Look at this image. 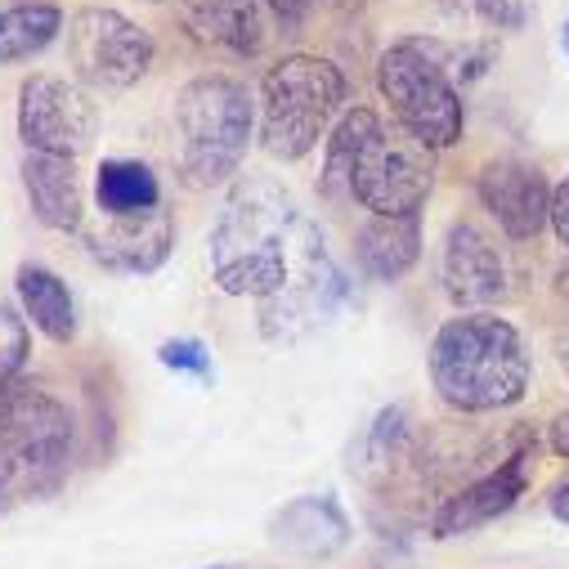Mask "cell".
<instances>
[{"mask_svg":"<svg viewBox=\"0 0 569 569\" xmlns=\"http://www.w3.org/2000/svg\"><path fill=\"white\" fill-rule=\"evenodd\" d=\"M207 256L224 297L256 301L288 292L297 278L332 260L319 224L297 207L288 189L264 176H251L229 193L220 220L211 224Z\"/></svg>","mask_w":569,"mask_h":569,"instance_id":"6da1fadb","label":"cell"},{"mask_svg":"<svg viewBox=\"0 0 569 569\" xmlns=\"http://www.w3.org/2000/svg\"><path fill=\"white\" fill-rule=\"evenodd\" d=\"M436 184V158L403 126L372 108H346L328 139L323 189L355 198L372 216H421Z\"/></svg>","mask_w":569,"mask_h":569,"instance_id":"7a4b0ae2","label":"cell"},{"mask_svg":"<svg viewBox=\"0 0 569 569\" xmlns=\"http://www.w3.org/2000/svg\"><path fill=\"white\" fill-rule=\"evenodd\" d=\"M431 386L458 412H498L529 390V350L498 315H458L431 337Z\"/></svg>","mask_w":569,"mask_h":569,"instance_id":"3957f363","label":"cell"},{"mask_svg":"<svg viewBox=\"0 0 569 569\" xmlns=\"http://www.w3.org/2000/svg\"><path fill=\"white\" fill-rule=\"evenodd\" d=\"M462 54L431 37H403L377 59V90L386 94L395 126H403L421 149H453L467 126L458 63Z\"/></svg>","mask_w":569,"mask_h":569,"instance_id":"277c9868","label":"cell"},{"mask_svg":"<svg viewBox=\"0 0 569 569\" xmlns=\"http://www.w3.org/2000/svg\"><path fill=\"white\" fill-rule=\"evenodd\" d=\"M346 112V72L319 54L278 59L260 81V144L278 162H301Z\"/></svg>","mask_w":569,"mask_h":569,"instance_id":"5b68a950","label":"cell"},{"mask_svg":"<svg viewBox=\"0 0 569 569\" xmlns=\"http://www.w3.org/2000/svg\"><path fill=\"white\" fill-rule=\"evenodd\" d=\"M176 126L184 139L180 176L189 189H216L238 176L251 130H256V103L242 81L224 72L193 77L176 99Z\"/></svg>","mask_w":569,"mask_h":569,"instance_id":"8992f818","label":"cell"},{"mask_svg":"<svg viewBox=\"0 0 569 569\" xmlns=\"http://www.w3.org/2000/svg\"><path fill=\"white\" fill-rule=\"evenodd\" d=\"M153 54H158V46H153L149 28H139L121 10L90 6L68 19V63H72L77 81L90 90H103V94L130 90L153 68Z\"/></svg>","mask_w":569,"mask_h":569,"instance_id":"52a82bcc","label":"cell"},{"mask_svg":"<svg viewBox=\"0 0 569 569\" xmlns=\"http://www.w3.org/2000/svg\"><path fill=\"white\" fill-rule=\"evenodd\" d=\"M94 130H99V108L77 81L37 72L19 86V139L28 153L77 162L81 153H90Z\"/></svg>","mask_w":569,"mask_h":569,"instance_id":"ba28073f","label":"cell"},{"mask_svg":"<svg viewBox=\"0 0 569 569\" xmlns=\"http://www.w3.org/2000/svg\"><path fill=\"white\" fill-rule=\"evenodd\" d=\"M0 440L19 476H54L72 458V412L41 386L0 390Z\"/></svg>","mask_w":569,"mask_h":569,"instance_id":"9c48e42d","label":"cell"},{"mask_svg":"<svg viewBox=\"0 0 569 569\" xmlns=\"http://www.w3.org/2000/svg\"><path fill=\"white\" fill-rule=\"evenodd\" d=\"M81 247L94 264L112 273H153L167 264L176 247V220L167 207L144 211V216H94L81 229Z\"/></svg>","mask_w":569,"mask_h":569,"instance_id":"30bf717a","label":"cell"},{"mask_svg":"<svg viewBox=\"0 0 569 569\" xmlns=\"http://www.w3.org/2000/svg\"><path fill=\"white\" fill-rule=\"evenodd\" d=\"M476 193L511 242H529L551 224V184L520 158H498L480 171Z\"/></svg>","mask_w":569,"mask_h":569,"instance_id":"8fae6325","label":"cell"},{"mask_svg":"<svg viewBox=\"0 0 569 569\" xmlns=\"http://www.w3.org/2000/svg\"><path fill=\"white\" fill-rule=\"evenodd\" d=\"M445 292L458 306H493L507 297V260L476 220H453L445 233Z\"/></svg>","mask_w":569,"mask_h":569,"instance_id":"7c38bea8","label":"cell"},{"mask_svg":"<svg viewBox=\"0 0 569 569\" xmlns=\"http://www.w3.org/2000/svg\"><path fill=\"white\" fill-rule=\"evenodd\" d=\"M525 462H529V453H511L498 471H489V476H480L476 485H467L462 493H453V498L436 511V525H431L436 538H458V533H471V529H480V525L507 516V511L525 498V485H529Z\"/></svg>","mask_w":569,"mask_h":569,"instance_id":"4fadbf2b","label":"cell"},{"mask_svg":"<svg viewBox=\"0 0 569 569\" xmlns=\"http://www.w3.org/2000/svg\"><path fill=\"white\" fill-rule=\"evenodd\" d=\"M23 189L32 202V216L46 229L77 233L86 224V193L72 158H50V153H28L23 158Z\"/></svg>","mask_w":569,"mask_h":569,"instance_id":"5bb4252c","label":"cell"},{"mask_svg":"<svg viewBox=\"0 0 569 569\" xmlns=\"http://www.w3.org/2000/svg\"><path fill=\"white\" fill-rule=\"evenodd\" d=\"M180 19L193 41L229 50L238 59H251L264 46L260 0H180Z\"/></svg>","mask_w":569,"mask_h":569,"instance_id":"9a60e30c","label":"cell"},{"mask_svg":"<svg viewBox=\"0 0 569 569\" xmlns=\"http://www.w3.org/2000/svg\"><path fill=\"white\" fill-rule=\"evenodd\" d=\"M421 256V216H368L355 233V260L372 282H399Z\"/></svg>","mask_w":569,"mask_h":569,"instance_id":"2e32d148","label":"cell"},{"mask_svg":"<svg viewBox=\"0 0 569 569\" xmlns=\"http://www.w3.org/2000/svg\"><path fill=\"white\" fill-rule=\"evenodd\" d=\"M273 538L301 556H332L350 538V520L332 498H297L273 520Z\"/></svg>","mask_w":569,"mask_h":569,"instance_id":"e0dca14e","label":"cell"},{"mask_svg":"<svg viewBox=\"0 0 569 569\" xmlns=\"http://www.w3.org/2000/svg\"><path fill=\"white\" fill-rule=\"evenodd\" d=\"M14 288H19V301H23V315L32 319V328L41 337H50L54 346H68L77 337V306H72L68 282L54 269L28 260L14 273Z\"/></svg>","mask_w":569,"mask_h":569,"instance_id":"ac0fdd59","label":"cell"},{"mask_svg":"<svg viewBox=\"0 0 569 569\" xmlns=\"http://www.w3.org/2000/svg\"><path fill=\"white\" fill-rule=\"evenodd\" d=\"M63 32V10L50 0H14L0 6V63H28L54 46Z\"/></svg>","mask_w":569,"mask_h":569,"instance_id":"d6986e66","label":"cell"},{"mask_svg":"<svg viewBox=\"0 0 569 569\" xmlns=\"http://www.w3.org/2000/svg\"><path fill=\"white\" fill-rule=\"evenodd\" d=\"M94 198L103 216H144L162 207V184L149 162L134 158H108L94 171Z\"/></svg>","mask_w":569,"mask_h":569,"instance_id":"ffe728a7","label":"cell"},{"mask_svg":"<svg viewBox=\"0 0 569 569\" xmlns=\"http://www.w3.org/2000/svg\"><path fill=\"white\" fill-rule=\"evenodd\" d=\"M28 323L19 319V310H10L6 301H0V390L14 386V377L23 372L28 363Z\"/></svg>","mask_w":569,"mask_h":569,"instance_id":"44dd1931","label":"cell"},{"mask_svg":"<svg viewBox=\"0 0 569 569\" xmlns=\"http://www.w3.org/2000/svg\"><path fill=\"white\" fill-rule=\"evenodd\" d=\"M158 359H162V368H171V372H189V377H198V381H211V377H216L207 346H202V341H193V337L167 341V346L158 350Z\"/></svg>","mask_w":569,"mask_h":569,"instance_id":"7402d4cb","label":"cell"},{"mask_svg":"<svg viewBox=\"0 0 569 569\" xmlns=\"http://www.w3.org/2000/svg\"><path fill=\"white\" fill-rule=\"evenodd\" d=\"M471 10L493 32H520L529 23V0H471Z\"/></svg>","mask_w":569,"mask_h":569,"instance_id":"603a6c76","label":"cell"},{"mask_svg":"<svg viewBox=\"0 0 569 569\" xmlns=\"http://www.w3.org/2000/svg\"><path fill=\"white\" fill-rule=\"evenodd\" d=\"M269 6V14L278 19V28L288 32V37H297L319 10H328V6H337V0H264Z\"/></svg>","mask_w":569,"mask_h":569,"instance_id":"cb8c5ba5","label":"cell"},{"mask_svg":"<svg viewBox=\"0 0 569 569\" xmlns=\"http://www.w3.org/2000/svg\"><path fill=\"white\" fill-rule=\"evenodd\" d=\"M551 229H556V238H560V247L569 251V176L551 189Z\"/></svg>","mask_w":569,"mask_h":569,"instance_id":"d4e9b609","label":"cell"},{"mask_svg":"<svg viewBox=\"0 0 569 569\" xmlns=\"http://www.w3.org/2000/svg\"><path fill=\"white\" fill-rule=\"evenodd\" d=\"M547 445H551L556 458H569V408L556 412V421L547 426Z\"/></svg>","mask_w":569,"mask_h":569,"instance_id":"484cf974","label":"cell"},{"mask_svg":"<svg viewBox=\"0 0 569 569\" xmlns=\"http://www.w3.org/2000/svg\"><path fill=\"white\" fill-rule=\"evenodd\" d=\"M14 480H19V467H14L10 449H6V440H0V493H6V489H10Z\"/></svg>","mask_w":569,"mask_h":569,"instance_id":"4316f807","label":"cell"},{"mask_svg":"<svg viewBox=\"0 0 569 569\" xmlns=\"http://www.w3.org/2000/svg\"><path fill=\"white\" fill-rule=\"evenodd\" d=\"M551 516H556L560 525H569V485H560V489L551 493Z\"/></svg>","mask_w":569,"mask_h":569,"instance_id":"83f0119b","label":"cell"},{"mask_svg":"<svg viewBox=\"0 0 569 569\" xmlns=\"http://www.w3.org/2000/svg\"><path fill=\"white\" fill-rule=\"evenodd\" d=\"M560 368L569 372V337H565V346H560Z\"/></svg>","mask_w":569,"mask_h":569,"instance_id":"f1b7e54d","label":"cell"},{"mask_svg":"<svg viewBox=\"0 0 569 569\" xmlns=\"http://www.w3.org/2000/svg\"><path fill=\"white\" fill-rule=\"evenodd\" d=\"M440 6H449V10H462V6H467V0H440Z\"/></svg>","mask_w":569,"mask_h":569,"instance_id":"f546056e","label":"cell"},{"mask_svg":"<svg viewBox=\"0 0 569 569\" xmlns=\"http://www.w3.org/2000/svg\"><path fill=\"white\" fill-rule=\"evenodd\" d=\"M560 41H565V54H569V23H565V37Z\"/></svg>","mask_w":569,"mask_h":569,"instance_id":"4dcf8cb0","label":"cell"},{"mask_svg":"<svg viewBox=\"0 0 569 569\" xmlns=\"http://www.w3.org/2000/svg\"><path fill=\"white\" fill-rule=\"evenodd\" d=\"M149 6H162V0H149Z\"/></svg>","mask_w":569,"mask_h":569,"instance_id":"1f68e13d","label":"cell"}]
</instances>
